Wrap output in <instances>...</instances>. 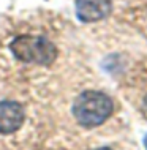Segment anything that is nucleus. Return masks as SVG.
Returning a JSON list of instances; mask_svg holds the SVG:
<instances>
[{
    "label": "nucleus",
    "mask_w": 147,
    "mask_h": 150,
    "mask_svg": "<svg viewBox=\"0 0 147 150\" xmlns=\"http://www.w3.org/2000/svg\"><path fill=\"white\" fill-rule=\"evenodd\" d=\"M98 150H111V149H108V147H103V149H98Z\"/></svg>",
    "instance_id": "obj_6"
},
{
    "label": "nucleus",
    "mask_w": 147,
    "mask_h": 150,
    "mask_svg": "<svg viewBox=\"0 0 147 150\" xmlns=\"http://www.w3.org/2000/svg\"><path fill=\"white\" fill-rule=\"evenodd\" d=\"M75 10L79 21L98 22L111 14L112 0H75Z\"/></svg>",
    "instance_id": "obj_3"
},
{
    "label": "nucleus",
    "mask_w": 147,
    "mask_h": 150,
    "mask_svg": "<svg viewBox=\"0 0 147 150\" xmlns=\"http://www.w3.org/2000/svg\"><path fill=\"white\" fill-rule=\"evenodd\" d=\"M10 51L24 63L51 65L57 57V47L41 35H19L11 41Z\"/></svg>",
    "instance_id": "obj_2"
},
{
    "label": "nucleus",
    "mask_w": 147,
    "mask_h": 150,
    "mask_svg": "<svg viewBox=\"0 0 147 150\" xmlns=\"http://www.w3.org/2000/svg\"><path fill=\"white\" fill-rule=\"evenodd\" d=\"M144 145H146V149H147V134L144 136Z\"/></svg>",
    "instance_id": "obj_5"
},
{
    "label": "nucleus",
    "mask_w": 147,
    "mask_h": 150,
    "mask_svg": "<svg viewBox=\"0 0 147 150\" xmlns=\"http://www.w3.org/2000/svg\"><path fill=\"white\" fill-rule=\"evenodd\" d=\"M26 120L22 104L18 101H0V134H11L22 127Z\"/></svg>",
    "instance_id": "obj_4"
},
{
    "label": "nucleus",
    "mask_w": 147,
    "mask_h": 150,
    "mask_svg": "<svg viewBox=\"0 0 147 150\" xmlns=\"http://www.w3.org/2000/svg\"><path fill=\"white\" fill-rule=\"evenodd\" d=\"M114 111V103L106 93L89 90L82 92L75 100L73 115L76 122L85 128H93L104 123Z\"/></svg>",
    "instance_id": "obj_1"
}]
</instances>
